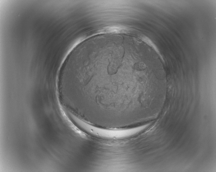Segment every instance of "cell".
Here are the masks:
<instances>
[{"instance_id": "6da1fadb", "label": "cell", "mask_w": 216, "mask_h": 172, "mask_svg": "<svg viewBox=\"0 0 216 172\" xmlns=\"http://www.w3.org/2000/svg\"><path fill=\"white\" fill-rule=\"evenodd\" d=\"M140 38L145 43L147 44L148 45L151 47L159 55V52L157 47L150 38L146 36H141L140 37Z\"/></svg>"}]
</instances>
